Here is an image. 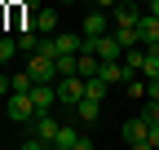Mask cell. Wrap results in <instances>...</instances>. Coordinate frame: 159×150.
<instances>
[{
    "mask_svg": "<svg viewBox=\"0 0 159 150\" xmlns=\"http://www.w3.org/2000/svg\"><path fill=\"white\" fill-rule=\"evenodd\" d=\"M119 137H124V146H133V150H150V124L142 119V110L119 128Z\"/></svg>",
    "mask_w": 159,
    "mask_h": 150,
    "instance_id": "cell-2",
    "label": "cell"
},
{
    "mask_svg": "<svg viewBox=\"0 0 159 150\" xmlns=\"http://www.w3.org/2000/svg\"><path fill=\"white\" fill-rule=\"evenodd\" d=\"M0 106H5V97H0Z\"/></svg>",
    "mask_w": 159,
    "mask_h": 150,
    "instance_id": "cell-24",
    "label": "cell"
},
{
    "mask_svg": "<svg viewBox=\"0 0 159 150\" xmlns=\"http://www.w3.org/2000/svg\"><path fill=\"white\" fill-rule=\"evenodd\" d=\"M93 53H97L102 62H119V58H124V44L115 40V31H106V35H97V40H93Z\"/></svg>",
    "mask_w": 159,
    "mask_h": 150,
    "instance_id": "cell-7",
    "label": "cell"
},
{
    "mask_svg": "<svg viewBox=\"0 0 159 150\" xmlns=\"http://www.w3.org/2000/svg\"><path fill=\"white\" fill-rule=\"evenodd\" d=\"M146 97H155V102H159V80H146Z\"/></svg>",
    "mask_w": 159,
    "mask_h": 150,
    "instance_id": "cell-19",
    "label": "cell"
},
{
    "mask_svg": "<svg viewBox=\"0 0 159 150\" xmlns=\"http://www.w3.org/2000/svg\"><path fill=\"white\" fill-rule=\"evenodd\" d=\"M57 84V106L71 110L80 97H84V75H62V80H53Z\"/></svg>",
    "mask_w": 159,
    "mask_h": 150,
    "instance_id": "cell-5",
    "label": "cell"
},
{
    "mask_svg": "<svg viewBox=\"0 0 159 150\" xmlns=\"http://www.w3.org/2000/svg\"><path fill=\"white\" fill-rule=\"evenodd\" d=\"M62 5H80V0H62Z\"/></svg>",
    "mask_w": 159,
    "mask_h": 150,
    "instance_id": "cell-23",
    "label": "cell"
},
{
    "mask_svg": "<svg viewBox=\"0 0 159 150\" xmlns=\"http://www.w3.org/2000/svg\"><path fill=\"white\" fill-rule=\"evenodd\" d=\"M53 150H93V137H84L75 124H62L53 137Z\"/></svg>",
    "mask_w": 159,
    "mask_h": 150,
    "instance_id": "cell-6",
    "label": "cell"
},
{
    "mask_svg": "<svg viewBox=\"0 0 159 150\" xmlns=\"http://www.w3.org/2000/svg\"><path fill=\"white\" fill-rule=\"evenodd\" d=\"M142 119H146V124H159V102H155V97L142 102Z\"/></svg>",
    "mask_w": 159,
    "mask_h": 150,
    "instance_id": "cell-17",
    "label": "cell"
},
{
    "mask_svg": "<svg viewBox=\"0 0 159 150\" xmlns=\"http://www.w3.org/2000/svg\"><path fill=\"white\" fill-rule=\"evenodd\" d=\"M142 13H146V9H137L133 0H119V5L111 9V22H115V27H137V18H142Z\"/></svg>",
    "mask_w": 159,
    "mask_h": 150,
    "instance_id": "cell-8",
    "label": "cell"
},
{
    "mask_svg": "<svg viewBox=\"0 0 159 150\" xmlns=\"http://www.w3.org/2000/svg\"><path fill=\"white\" fill-rule=\"evenodd\" d=\"M9 93H13V75L0 71V97H9Z\"/></svg>",
    "mask_w": 159,
    "mask_h": 150,
    "instance_id": "cell-18",
    "label": "cell"
},
{
    "mask_svg": "<svg viewBox=\"0 0 159 150\" xmlns=\"http://www.w3.org/2000/svg\"><path fill=\"white\" fill-rule=\"evenodd\" d=\"M71 110H75V119H80V124H97V115H102V102H97V97H80Z\"/></svg>",
    "mask_w": 159,
    "mask_h": 150,
    "instance_id": "cell-9",
    "label": "cell"
},
{
    "mask_svg": "<svg viewBox=\"0 0 159 150\" xmlns=\"http://www.w3.org/2000/svg\"><path fill=\"white\" fill-rule=\"evenodd\" d=\"M146 13H155V18H159V0H146Z\"/></svg>",
    "mask_w": 159,
    "mask_h": 150,
    "instance_id": "cell-22",
    "label": "cell"
},
{
    "mask_svg": "<svg viewBox=\"0 0 159 150\" xmlns=\"http://www.w3.org/2000/svg\"><path fill=\"white\" fill-rule=\"evenodd\" d=\"M97 75H102L111 88H115V84H128V71H124V62H102V66H97Z\"/></svg>",
    "mask_w": 159,
    "mask_h": 150,
    "instance_id": "cell-11",
    "label": "cell"
},
{
    "mask_svg": "<svg viewBox=\"0 0 159 150\" xmlns=\"http://www.w3.org/2000/svg\"><path fill=\"white\" fill-rule=\"evenodd\" d=\"M5 115L13 124H31L35 119V102H31V93H9L5 97Z\"/></svg>",
    "mask_w": 159,
    "mask_h": 150,
    "instance_id": "cell-4",
    "label": "cell"
},
{
    "mask_svg": "<svg viewBox=\"0 0 159 150\" xmlns=\"http://www.w3.org/2000/svg\"><path fill=\"white\" fill-rule=\"evenodd\" d=\"M57 22H62L57 9H35V31L40 35H57Z\"/></svg>",
    "mask_w": 159,
    "mask_h": 150,
    "instance_id": "cell-10",
    "label": "cell"
},
{
    "mask_svg": "<svg viewBox=\"0 0 159 150\" xmlns=\"http://www.w3.org/2000/svg\"><path fill=\"white\" fill-rule=\"evenodd\" d=\"M115 22H111V13L106 9H89L84 13V27H80V35H84V49H93V40H97V35H106Z\"/></svg>",
    "mask_w": 159,
    "mask_h": 150,
    "instance_id": "cell-3",
    "label": "cell"
},
{
    "mask_svg": "<svg viewBox=\"0 0 159 150\" xmlns=\"http://www.w3.org/2000/svg\"><path fill=\"white\" fill-rule=\"evenodd\" d=\"M150 150H159V124H150Z\"/></svg>",
    "mask_w": 159,
    "mask_h": 150,
    "instance_id": "cell-21",
    "label": "cell"
},
{
    "mask_svg": "<svg viewBox=\"0 0 159 150\" xmlns=\"http://www.w3.org/2000/svg\"><path fill=\"white\" fill-rule=\"evenodd\" d=\"M18 58V40H13V35H0V66H9Z\"/></svg>",
    "mask_w": 159,
    "mask_h": 150,
    "instance_id": "cell-15",
    "label": "cell"
},
{
    "mask_svg": "<svg viewBox=\"0 0 159 150\" xmlns=\"http://www.w3.org/2000/svg\"><path fill=\"white\" fill-rule=\"evenodd\" d=\"M27 71H31L35 84H53V80H57V58L35 49V53H27Z\"/></svg>",
    "mask_w": 159,
    "mask_h": 150,
    "instance_id": "cell-1",
    "label": "cell"
},
{
    "mask_svg": "<svg viewBox=\"0 0 159 150\" xmlns=\"http://www.w3.org/2000/svg\"><path fill=\"white\" fill-rule=\"evenodd\" d=\"M89 5H93V9H115L119 0H89Z\"/></svg>",
    "mask_w": 159,
    "mask_h": 150,
    "instance_id": "cell-20",
    "label": "cell"
},
{
    "mask_svg": "<svg viewBox=\"0 0 159 150\" xmlns=\"http://www.w3.org/2000/svg\"><path fill=\"white\" fill-rule=\"evenodd\" d=\"M137 31H142V44H159V18L155 13H142V18H137Z\"/></svg>",
    "mask_w": 159,
    "mask_h": 150,
    "instance_id": "cell-12",
    "label": "cell"
},
{
    "mask_svg": "<svg viewBox=\"0 0 159 150\" xmlns=\"http://www.w3.org/2000/svg\"><path fill=\"white\" fill-rule=\"evenodd\" d=\"M13 40H18V53H22V58H27V53H35V49H40V31L22 27V31H13Z\"/></svg>",
    "mask_w": 159,
    "mask_h": 150,
    "instance_id": "cell-14",
    "label": "cell"
},
{
    "mask_svg": "<svg viewBox=\"0 0 159 150\" xmlns=\"http://www.w3.org/2000/svg\"><path fill=\"white\" fill-rule=\"evenodd\" d=\"M53 40H57V53H80V49H84V35H80V31H57Z\"/></svg>",
    "mask_w": 159,
    "mask_h": 150,
    "instance_id": "cell-13",
    "label": "cell"
},
{
    "mask_svg": "<svg viewBox=\"0 0 159 150\" xmlns=\"http://www.w3.org/2000/svg\"><path fill=\"white\" fill-rule=\"evenodd\" d=\"M31 88H35L31 71H18V75H13V93H31Z\"/></svg>",
    "mask_w": 159,
    "mask_h": 150,
    "instance_id": "cell-16",
    "label": "cell"
}]
</instances>
